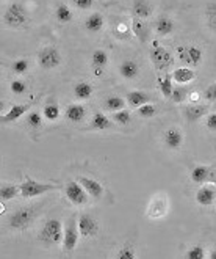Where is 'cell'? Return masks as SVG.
<instances>
[{"instance_id":"9c48e42d","label":"cell","mask_w":216,"mask_h":259,"mask_svg":"<svg viewBox=\"0 0 216 259\" xmlns=\"http://www.w3.org/2000/svg\"><path fill=\"white\" fill-rule=\"evenodd\" d=\"M65 193L68 196V200L75 204V206H83L88 203V193L86 190L80 186L79 181H71L65 187Z\"/></svg>"},{"instance_id":"7402d4cb","label":"cell","mask_w":216,"mask_h":259,"mask_svg":"<svg viewBox=\"0 0 216 259\" xmlns=\"http://www.w3.org/2000/svg\"><path fill=\"white\" fill-rule=\"evenodd\" d=\"M150 101V96L147 93H144V91H130V93H127L126 96V102L130 105V107H141V105L147 104Z\"/></svg>"},{"instance_id":"603a6c76","label":"cell","mask_w":216,"mask_h":259,"mask_svg":"<svg viewBox=\"0 0 216 259\" xmlns=\"http://www.w3.org/2000/svg\"><path fill=\"white\" fill-rule=\"evenodd\" d=\"M132 13L138 19H146L152 14V5L147 2V0H135L133 7H132Z\"/></svg>"},{"instance_id":"30bf717a","label":"cell","mask_w":216,"mask_h":259,"mask_svg":"<svg viewBox=\"0 0 216 259\" xmlns=\"http://www.w3.org/2000/svg\"><path fill=\"white\" fill-rule=\"evenodd\" d=\"M77 226H79L80 236L83 239H92L99 234V222L88 214H82L77 219Z\"/></svg>"},{"instance_id":"5b68a950","label":"cell","mask_w":216,"mask_h":259,"mask_svg":"<svg viewBox=\"0 0 216 259\" xmlns=\"http://www.w3.org/2000/svg\"><path fill=\"white\" fill-rule=\"evenodd\" d=\"M57 187L52 186V184H42V182H38L32 178L25 176L24 182L19 186V195L22 198H36L39 195H44L47 192H52L55 190Z\"/></svg>"},{"instance_id":"83f0119b","label":"cell","mask_w":216,"mask_h":259,"mask_svg":"<svg viewBox=\"0 0 216 259\" xmlns=\"http://www.w3.org/2000/svg\"><path fill=\"white\" fill-rule=\"evenodd\" d=\"M55 18H57V21L61 22V24H69V22H72V19H74V13H72V10H71L66 4H61V5H58L57 10H55Z\"/></svg>"},{"instance_id":"f6af8a7d","label":"cell","mask_w":216,"mask_h":259,"mask_svg":"<svg viewBox=\"0 0 216 259\" xmlns=\"http://www.w3.org/2000/svg\"><path fill=\"white\" fill-rule=\"evenodd\" d=\"M204 96L207 101L210 102H214L216 101V83H211L205 91H204Z\"/></svg>"},{"instance_id":"f546056e","label":"cell","mask_w":216,"mask_h":259,"mask_svg":"<svg viewBox=\"0 0 216 259\" xmlns=\"http://www.w3.org/2000/svg\"><path fill=\"white\" fill-rule=\"evenodd\" d=\"M112 126V121L105 113H96L91 119V127L96 131H105Z\"/></svg>"},{"instance_id":"c3c4849f","label":"cell","mask_w":216,"mask_h":259,"mask_svg":"<svg viewBox=\"0 0 216 259\" xmlns=\"http://www.w3.org/2000/svg\"><path fill=\"white\" fill-rule=\"evenodd\" d=\"M5 110H7V104H5V102H4L2 99H0V115H2V113H4Z\"/></svg>"},{"instance_id":"f1b7e54d","label":"cell","mask_w":216,"mask_h":259,"mask_svg":"<svg viewBox=\"0 0 216 259\" xmlns=\"http://www.w3.org/2000/svg\"><path fill=\"white\" fill-rule=\"evenodd\" d=\"M105 109L110 112H119L122 109H126V99H122L121 96H108L105 99Z\"/></svg>"},{"instance_id":"d6a6232c","label":"cell","mask_w":216,"mask_h":259,"mask_svg":"<svg viewBox=\"0 0 216 259\" xmlns=\"http://www.w3.org/2000/svg\"><path fill=\"white\" fill-rule=\"evenodd\" d=\"M188 55H190V66H199L202 63V49L197 48V46H188Z\"/></svg>"},{"instance_id":"4316f807","label":"cell","mask_w":216,"mask_h":259,"mask_svg":"<svg viewBox=\"0 0 216 259\" xmlns=\"http://www.w3.org/2000/svg\"><path fill=\"white\" fill-rule=\"evenodd\" d=\"M110 63V57L108 54L103 51V49H97L94 54L91 55V65L92 68H100V69H105Z\"/></svg>"},{"instance_id":"bcb514c9","label":"cell","mask_w":216,"mask_h":259,"mask_svg":"<svg viewBox=\"0 0 216 259\" xmlns=\"http://www.w3.org/2000/svg\"><path fill=\"white\" fill-rule=\"evenodd\" d=\"M207 127H208L210 131L216 132V112L208 115V118H207Z\"/></svg>"},{"instance_id":"e0dca14e","label":"cell","mask_w":216,"mask_h":259,"mask_svg":"<svg viewBox=\"0 0 216 259\" xmlns=\"http://www.w3.org/2000/svg\"><path fill=\"white\" fill-rule=\"evenodd\" d=\"M105 25V19L100 13H91L85 19V30L89 33H99Z\"/></svg>"},{"instance_id":"5bb4252c","label":"cell","mask_w":216,"mask_h":259,"mask_svg":"<svg viewBox=\"0 0 216 259\" xmlns=\"http://www.w3.org/2000/svg\"><path fill=\"white\" fill-rule=\"evenodd\" d=\"M28 110H30V104L13 105V107L8 110V113L0 115V124H8V123H13V121H18L21 116L28 113Z\"/></svg>"},{"instance_id":"8992f818","label":"cell","mask_w":216,"mask_h":259,"mask_svg":"<svg viewBox=\"0 0 216 259\" xmlns=\"http://www.w3.org/2000/svg\"><path fill=\"white\" fill-rule=\"evenodd\" d=\"M79 239H80V231H79V226H77V220L71 217L63 226V240H61V243H63L65 253H72L77 248Z\"/></svg>"},{"instance_id":"3957f363","label":"cell","mask_w":216,"mask_h":259,"mask_svg":"<svg viewBox=\"0 0 216 259\" xmlns=\"http://www.w3.org/2000/svg\"><path fill=\"white\" fill-rule=\"evenodd\" d=\"M150 62L157 71H166L173 65V55L166 48H163L158 41H152V48L149 51Z\"/></svg>"},{"instance_id":"f907efd6","label":"cell","mask_w":216,"mask_h":259,"mask_svg":"<svg viewBox=\"0 0 216 259\" xmlns=\"http://www.w3.org/2000/svg\"><path fill=\"white\" fill-rule=\"evenodd\" d=\"M210 259H216V248H214V250H211V253H210Z\"/></svg>"},{"instance_id":"e575fe53","label":"cell","mask_w":216,"mask_h":259,"mask_svg":"<svg viewBox=\"0 0 216 259\" xmlns=\"http://www.w3.org/2000/svg\"><path fill=\"white\" fill-rule=\"evenodd\" d=\"M205 16H207V25L210 30L216 33V4H208L205 8Z\"/></svg>"},{"instance_id":"ab89813d","label":"cell","mask_w":216,"mask_h":259,"mask_svg":"<svg viewBox=\"0 0 216 259\" xmlns=\"http://www.w3.org/2000/svg\"><path fill=\"white\" fill-rule=\"evenodd\" d=\"M10 90H11L13 95L21 96V95H24L25 91H27V83L24 80H21V79H14L10 83Z\"/></svg>"},{"instance_id":"9a60e30c","label":"cell","mask_w":216,"mask_h":259,"mask_svg":"<svg viewBox=\"0 0 216 259\" xmlns=\"http://www.w3.org/2000/svg\"><path fill=\"white\" fill-rule=\"evenodd\" d=\"M119 74L127 80H133L140 75V65L135 60H124L119 66Z\"/></svg>"},{"instance_id":"44dd1931","label":"cell","mask_w":216,"mask_h":259,"mask_svg":"<svg viewBox=\"0 0 216 259\" xmlns=\"http://www.w3.org/2000/svg\"><path fill=\"white\" fill-rule=\"evenodd\" d=\"M72 93H74L75 99L88 101L92 96V93H94V88H92V85L88 82H77L72 88Z\"/></svg>"},{"instance_id":"d6986e66","label":"cell","mask_w":216,"mask_h":259,"mask_svg":"<svg viewBox=\"0 0 216 259\" xmlns=\"http://www.w3.org/2000/svg\"><path fill=\"white\" fill-rule=\"evenodd\" d=\"M207 112H208V105L191 104L188 107H185V118H187L190 123H196V121H199Z\"/></svg>"},{"instance_id":"4dcf8cb0","label":"cell","mask_w":216,"mask_h":259,"mask_svg":"<svg viewBox=\"0 0 216 259\" xmlns=\"http://www.w3.org/2000/svg\"><path fill=\"white\" fill-rule=\"evenodd\" d=\"M19 195V187L18 186H13V184H8V186H2L0 187V201H11L14 200Z\"/></svg>"},{"instance_id":"836d02e7","label":"cell","mask_w":216,"mask_h":259,"mask_svg":"<svg viewBox=\"0 0 216 259\" xmlns=\"http://www.w3.org/2000/svg\"><path fill=\"white\" fill-rule=\"evenodd\" d=\"M183 87H185V85L174 87V88H173L171 99H169V101H173V102H176V104H182V102L187 101V98H188V91H187V88H183Z\"/></svg>"},{"instance_id":"74e56055","label":"cell","mask_w":216,"mask_h":259,"mask_svg":"<svg viewBox=\"0 0 216 259\" xmlns=\"http://www.w3.org/2000/svg\"><path fill=\"white\" fill-rule=\"evenodd\" d=\"M27 126L32 129H39L42 126V115L39 112H28L27 113Z\"/></svg>"},{"instance_id":"cb8c5ba5","label":"cell","mask_w":216,"mask_h":259,"mask_svg":"<svg viewBox=\"0 0 216 259\" xmlns=\"http://www.w3.org/2000/svg\"><path fill=\"white\" fill-rule=\"evenodd\" d=\"M174 21L171 18H168V16H161L157 19L155 22V32L157 35L160 36H168V35H171L174 32Z\"/></svg>"},{"instance_id":"ba28073f","label":"cell","mask_w":216,"mask_h":259,"mask_svg":"<svg viewBox=\"0 0 216 259\" xmlns=\"http://www.w3.org/2000/svg\"><path fill=\"white\" fill-rule=\"evenodd\" d=\"M168 210H169L168 196L165 193H158L150 200L147 210H146V215L150 219H161L168 214Z\"/></svg>"},{"instance_id":"7a4b0ae2","label":"cell","mask_w":216,"mask_h":259,"mask_svg":"<svg viewBox=\"0 0 216 259\" xmlns=\"http://www.w3.org/2000/svg\"><path fill=\"white\" fill-rule=\"evenodd\" d=\"M30 18H28V11L27 8L19 4V2H13L4 13V24L10 28H24L27 27Z\"/></svg>"},{"instance_id":"ee69618b","label":"cell","mask_w":216,"mask_h":259,"mask_svg":"<svg viewBox=\"0 0 216 259\" xmlns=\"http://www.w3.org/2000/svg\"><path fill=\"white\" fill-rule=\"evenodd\" d=\"M72 4L77 10H82V11H86V10H91L92 5H94V0H72Z\"/></svg>"},{"instance_id":"7dc6e473","label":"cell","mask_w":216,"mask_h":259,"mask_svg":"<svg viewBox=\"0 0 216 259\" xmlns=\"http://www.w3.org/2000/svg\"><path fill=\"white\" fill-rule=\"evenodd\" d=\"M199 98H200V95L197 93V91H190L187 101H190L191 104H197L199 102Z\"/></svg>"},{"instance_id":"8fae6325","label":"cell","mask_w":216,"mask_h":259,"mask_svg":"<svg viewBox=\"0 0 216 259\" xmlns=\"http://www.w3.org/2000/svg\"><path fill=\"white\" fill-rule=\"evenodd\" d=\"M196 203L200 206H211L216 203V187L213 184H204L196 192Z\"/></svg>"},{"instance_id":"7c38bea8","label":"cell","mask_w":216,"mask_h":259,"mask_svg":"<svg viewBox=\"0 0 216 259\" xmlns=\"http://www.w3.org/2000/svg\"><path fill=\"white\" fill-rule=\"evenodd\" d=\"M77 181L80 182V186L86 190V193L89 196H92L94 200H100L102 195H103V187L99 181L96 179H91V178H85V176H79Z\"/></svg>"},{"instance_id":"ffe728a7","label":"cell","mask_w":216,"mask_h":259,"mask_svg":"<svg viewBox=\"0 0 216 259\" xmlns=\"http://www.w3.org/2000/svg\"><path fill=\"white\" fill-rule=\"evenodd\" d=\"M65 115L71 123H80V121H83L86 116V109L82 104H71L66 107Z\"/></svg>"},{"instance_id":"277c9868","label":"cell","mask_w":216,"mask_h":259,"mask_svg":"<svg viewBox=\"0 0 216 259\" xmlns=\"http://www.w3.org/2000/svg\"><path fill=\"white\" fill-rule=\"evenodd\" d=\"M35 215H36V210L33 207H21L18 210H14L10 215L8 225L10 228H13V230H16V231H24L32 225V222L35 220Z\"/></svg>"},{"instance_id":"6da1fadb","label":"cell","mask_w":216,"mask_h":259,"mask_svg":"<svg viewBox=\"0 0 216 259\" xmlns=\"http://www.w3.org/2000/svg\"><path fill=\"white\" fill-rule=\"evenodd\" d=\"M38 239L45 247L58 245V243H61V240H63V223H61L58 219L45 220V223L39 230Z\"/></svg>"},{"instance_id":"f35d334b","label":"cell","mask_w":216,"mask_h":259,"mask_svg":"<svg viewBox=\"0 0 216 259\" xmlns=\"http://www.w3.org/2000/svg\"><path fill=\"white\" fill-rule=\"evenodd\" d=\"M136 113L140 115L141 118H152V116H155L158 113V110H157L155 105H152L150 102H147V104L141 105V107H138Z\"/></svg>"},{"instance_id":"484cf974","label":"cell","mask_w":216,"mask_h":259,"mask_svg":"<svg viewBox=\"0 0 216 259\" xmlns=\"http://www.w3.org/2000/svg\"><path fill=\"white\" fill-rule=\"evenodd\" d=\"M211 170L208 166H204V165H197L191 170V181L196 182V184H204V182L208 181V178L211 176Z\"/></svg>"},{"instance_id":"8d00e7d4","label":"cell","mask_w":216,"mask_h":259,"mask_svg":"<svg viewBox=\"0 0 216 259\" xmlns=\"http://www.w3.org/2000/svg\"><path fill=\"white\" fill-rule=\"evenodd\" d=\"M11 69L16 75H24L30 69V62L25 58H19V60H16V62H13Z\"/></svg>"},{"instance_id":"60d3db41","label":"cell","mask_w":216,"mask_h":259,"mask_svg":"<svg viewBox=\"0 0 216 259\" xmlns=\"http://www.w3.org/2000/svg\"><path fill=\"white\" fill-rule=\"evenodd\" d=\"M187 257L188 259H205L207 257L205 248L202 245H194L187 251Z\"/></svg>"},{"instance_id":"4fadbf2b","label":"cell","mask_w":216,"mask_h":259,"mask_svg":"<svg viewBox=\"0 0 216 259\" xmlns=\"http://www.w3.org/2000/svg\"><path fill=\"white\" fill-rule=\"evenodd\" d=\"M163 143L168 149H179L183 145V134L177 127H169L163 134Z\"/></svg>"},{"instance_id":"d4e9b609","label":"cell","mask_w":216,"mask_h":259,"mask_svg":"<svg viewBox=\"0 0 216 259\" xmlns=\"http://www.w3.org/2000/svg\"><path fill=\"white\" fill-rule=\"evenodd\" d=\"M157 85H158V90L160 93L163 95L165 99H171V95H173V77L171 74H166V75H161V77L157 79Z\"/></svg>"},{"instance_id":"d590c367","label":"cell","mask_w":216,"mask_h":259,"mask_svg":"<svg viewBox=\"0 0 216 259\" xmlns=\"http://www.w3.org/2000/svg\"><path fill=\"white\" fill-rule=\"evenodd\" d=\"M113 121L121 126H127L130 121H132V113L127 110V109H122L119 112H115L113 113Z\"/></svg>"},{"instance_id":"ac0fdd59","label":"cell","mask_w":216,"mask_h":259,"mask_svg":"<svg viewBox=\"0 0 216 259\" xmlns=\"http://www.w3.org/2000/svg\"><path fill=\"white\" fill-rule=\"evenodd\" d=\"M132 32L133 35L140 39V42H147L149 41V27L147 24L144 22V19H138V18H133L132 21Z\"/></svg>"},{"instance_id":"681fc988","label":"cell","mask_w":216,"mask_h":259,"mask_svg":"<svg viewBox=\"0 0 216 259\" xmlns=\"http://www.w3.org/2000/svg\"><path fill=\"white\" fill-rule=\"evenodd\" d=\"M5 212V206H4V201H0V215H2Z\"/></svg>"},{"instance_id":"7bdbcfd3","label":"cell","mask_w":216,"mask_h":259,"mask_svg":"<svg viewBox=\"0 0 216 259\" xmlns=\"http://www.w3.org/2000/svg\"><path fill=\"white\" fill-rule=\"evenodd\" d=\"M176 54H177L179 60L185 66H190V55H188V48H187V46H179V48L176 49Z\"/></svg>"},{"instance_id":"b9f144b4","label":"cell","mask_w":216,"mask_h":259,"mask_svg":"<svg viewBox=\"0 0 216 259\" xmlns=\"http://www.w3.org/2000/svg\"><path fill=\"white\" fill-rule=\"evenodd\" d=\"M116 257H118V259H135V257H136V253H135V250H133L132 245L126 243L124 247H121V250L118 251Z\"/></svg>"},{"instance_id":"1f68e13d","label":"cell","mask_w":216,"mask_h":259,"mask_svg":"<svg viewBox=\"0 0 216 259\" xmlns=\"http://www.w3.org/2000/svg\"><path fill=\"white\" fill-rule=\"evenodd\" d=\"M42 115L45 119H49V121H57L61 115V110L58 107V104L55 102H49V104H45L44 105V110H42Z\"/></svg>"},{"instance_id":"2e32d148","label":"cell","mask_w":216,"mask_h":259,"mask_svg":"<svg viewBox=\"0 0 216 259\" xmlns=\"http://www.w3.org/2000/svg\"><path fill=\"white\" fill-rule=\"evenodd\" d=\"M171 77L179 85H187V83H190V82H193L196 79V72L188 66H182V68H177V69L173 71Z\"/></svg>"},{"instance_id":"52a82bcc","label":"cell","mask_w":216,"mask_h":259,"mask_svg":"<svg viewBox=\"0 0 216 259\" xmlns=\"http://www.w3.org/2000/svg\"><path fill=\"white\" fill-rule=\"evenodd\" d=\"M61 52L55 46H45L38 52V65L42 69H53L61 65Z\"/></svg>"}]
</instances>
